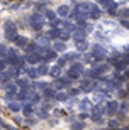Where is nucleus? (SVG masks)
Returning a JSON list of instances; mask_svg holds the SVG:
<instances>
[{
    "label": "nucleus",
    "instance_id": "1",
    "mask_svg": "<svg viewBox=\"0 0 129 130\" xmlns=\"http://www.w3.org/2000/svg\"><path fill=\"white\" fill-rule=\"evenodd\" d=\"M5 37L9 39V41H14L19 37L17 36V27H15L14 22H5Z\"/></svg>",
    "mask_w": 129,
    "mask_h": 130
},
{
    "label": "nucleus",
    "instance_id": "2",
    "mask_svg": "<svg viewBox=\"0 0 129 130\" xmlns=\"http://www.w3.org/2000/svg\"><path fill=\"white\" fill-rule=\"evenodd\" d=\"M81 71H83V66H81L80 63H75L70 68V71H68V78H70V79H77L81 74Z\"/></svg>",
    "mask_w": 129,
    "mask_h": 130
},
{
    "label": "nucleus",
    "instance_id": "3",
    "mask_svg": "<svg viewBox=\"0 0 129 130\" xmlns=\"http://www.w3.org/2000/svg\"><path fill=\"white\" fill-rule=\"evenodd\" d=\"M26 61L31 64H38V63H43V54H41V51H36V53H29V56L26 58Z\"/></svg>",
    "mask_w": 129,
    "mask_h": 130
},
{
    "label": "nucleus",
    "instance_id": "4",
    "mask_svg": "<svg viewBox=\"0 0 129 130\" xmlns=\"http://www.w3.org/2000/svg\"><path fill=\"white\" fill-rule=\"evenodd\" d=\"M105 54H107V49L102 47V46H99V44H95L93 47H92V56L95 59H102L105 58Z\"/></svg>",
    "mask_w": 129,
    "mask_h": 130
},
{
    "label": "nucleus",
    "instance_id": "5",
    "mask_svg": "<svg viewBox=\"0 0 129 130\" xmlns=\"http://www.w3.org/2000/svg\"><path fill=\"white\" fill-rule=\"evenodd\" d=\"M43 25H44V19L41 17V15H32L31 17V27L32 29H43Z\"/></svg>",
    "mask_w": 129,
    "mask_h": 130
},
{
    "label": "nucleus",
    "instance_id": "6",
    "mask_svg": "<svg viewBox=\"0 0 129 130\" xmlns=\"http://www.w3.org/2000/svg\"><path fill=\"white\" fill-rule=\"evenodd\" d=\"M22 111H24V115L31 117L34 113V103L32 101H27V103H24V106H22Z\"/></svg>",
    "mask_w": 129,
    "mask_h": 130
},
{
    "label": "nucleus",
    "instance_id": "7",
    "mask_svg": "<svg viewBox=\"0 0 129 130\" xmlns=\"http://www.w3.org/2000/svg\"><path fill=\"white\" fill-rule=\"evenodd\" d=\"M15 93H17V88H15V85H5V96H7V98L15 96Z\"/></svg>",
    "mask_w": 129,
    "mask_h": 130
},
{
    "label": "nucleus",
    "instance_id": "8",
    "mask_svg": "<svg viewBox=\"0 0 129 130\" xmlns=\"http://www.w3.org/2000/svg\"><path fill=\"white\" fill-rule=\"evenodd\" d=\"M115 110H117V103H115V101H109L107 106H105V113H107V115H114Z\"/></svg>",
    "mask_w": 129,
    "mask_h": 130
},
{
    "label": "nucleus",
    "instance_id": "9",
    "mask_svg": "<svg viewBox=\"0 0 129 130\" xmlns=\"http://www.w3.org/2000/svg\"><path fill=\"white\" fill-rule=\"evenodd\" d=\"M102 5H104L105 9L109 10V12H114V9H115V5H114V2L112 0H99Z\"/></svg>",
    "mask_w": 129,
    "mask_h": 130
},
{
    "label": "nucleus",
    "instance_id": "10",
    "mask_svg": "<svg viewBox=\"0 0 129 130\" xmlns=\"http://www.w3.org/2000/svg\"><path fill=\"white\" fill-rule=\"evenodd\" d=\"M58 15H61V17L70 15V7H68V5H61V7H58Z\"/></svg>",
    "mask_w": 129,
    "mask_h": 130
},
{
    "label": "nucleus",
    "instance_id": "11",
    "mask_svg": "<svg viewBox=\"0 0 129 130\" xmlns=\"http://www.w3.org/2000/svg\"><path fill=\"white\" fill-rule=\"evenodd\" d=\"M48 73L51 74L53 78H58L60 74H61V66H53L51 69H48Z\"/></svg>",
    "mask_w": 129,
    "mask_h": 130
},
{
    "label": "nucleus",
    "instance_id": "12",
    "mask_svg": "<svg viewBox=\"0 0 129 130\" xmlns=\"http://www.w3.org/2000/svg\"><path fill=\"white\" fill-rule=\"evenodd\" d=\"M65 49H66V44L63 42V41L54 42V51H56V53H61V51H65Z\"/></svg>",
    "mask_w": 129,
    "mask_h": 130
},
{
    "label": "nucleus",
    "instance_id": "13",
    "mask_svg": "<svg viewBox=\"0 0 129 130\" xmlns=\"http://www.w3.org/2000/svg\"><path fill=\"white\" fill-rule=\"evenodd\" d=\"M65 63L66 61H75V59H78V53H70V54H65V58H61Z\"/></svg>",
    "mask_w": 129,
    "mask_h": 130
},
{
    "label": "nucleus",
    "instance_id": "14",
    "mask_svg": "<svg viewBox=\"0 0 129 130\" xmlns=\"http://www.w3.org/2000/svg\"><path fill=\"white\" fill-rule=\"evenodd\" d=\"M60 27H63L65 30H73L75 29V25H73L72 22H66V20H65V22H60Z\"/></svg>",
    "mask_w": 129,
    "mask_h": 130
},
{
    "label": "nucleus",
    "instance_id": "15",
    "mask_svg": "<svg viewBox=\"0 0 129 130\" xmlns=\"http://www.w3.org/2000/svg\"><path fill=\"white\" fill-rule=\"evenodd\" d=\"M75 44H77V51H85V49L88 47V46H87V42H85V41H77V42H75Z\"/></svg>",
    "mask_w": 129,
    "mask_h": 130
},
{
    "label": "nucleus",
    "instance_id": "16",
    "mask_svg": "<svg viewBox=\"0 0 129 130\" xmlns=\"http://www.w3.org/2000/svg\"><path fill=\"white\" fill-rule=\"evenodd\" d=\"M26 51L27 53H36V51H41V47H39V44H31V46L26 47Z\"/></svg>",
    "mask_w": 129,
    "mask_h": 130
},
{
    "label": "nucleus",
    "instance_id": "17",
    "mask_svg": "<svg viewBox=\"0 0 129 130\" xmlns=\"http://www.w3.org/2000/svg\"><path fill=\"white\" fill-rule=\"evenodd\" d=\"M77 41H85V32L83 30H77L75 32V42Z\"/></svg>",
    "mask_w": 129,
    "mask_h": 130
},
{
    "label": "nucleus",
    "instance_id": "18",
    "mask_svg": "<svg viewBox=\"0 0 129 130\" xmlns=\"http://www.w3.org/2000/svg\"><path fill=\"white\" fill-rule=\"evenodd\" d=\"M46 36H48V39H56V37H58V36H60V32H58V30H56V29H54V27H53V29H51V30H49V32H48V34H46Z\"/></svg>",
    "mask_w": 129,
    "mask_h": 130
},
{
    "label": "nucleus",
    "instance_id": "19",
    "mask_svg": "<svg viewBox=\"0 0 129 130\" xmlns=\"http://www.w3.org/2000/svg\"><path fill=\"white\" fill-rule=\"evenodd\" d=\"M54 95H56V91H54V88H48V90L44 91V96H46V98H53Z\"/></svg>",
    "mask_w": 129,
    "mask_h": 130
},
{
    "label": "nucleus",
    "instance_id": "20",
    "mask_svg": "<svg viewBox=\"0 0 129 130\" xmlns=\"http://www.w3.org/2000/svg\"><path fill=\"white\" fill-rule=\"evenodd\" d=\"M9 108H10L12 111H19V110H20V105L17 103V101H12V103H9Z\"/></svg>",
    "mask_w": 129,
    "mask_h": 130
},
{
    "label": "nucleus",
    "instance_id": "21",
    "mask_svg": "<svg viewBox=\"0 0 129 130\" xmlns=\"http://www.w3.org/2000/svg\"><path fill=\"white\" fill-rule=\"evenodd\" d=\"M15 42H17V46L24 47L26 44H27V39H26V37H17V39H15Z\"/></svg>",
    "mask_w": 129,
    "mask_h": 130
},
{
    "label": "nucleus",
    "instance_id": "22",
    "mask_svg": "<svg viewBox=\"0 0 129 130\" xmlns=\"http://www.w3.org/2000/svg\"><path fill=\"white\" fill-rule=\"evenodd\" d=\"M36 71H38V76H41V74H46V73H48V68L44 66V64H41V66H39Z\"/></svg>",
    "mask_w": 129,
    "mask_h": 130
},
{
    "label": "nucleus",
    "instance_id": "23",
    "mask_svg": "<svg viewBox=\"0 0 129 130\" xmlns=\"http://www.w3.org/2000/svg\"><path fill=\"white\" fill-rule=\"evenodd\" d=\"M36 42L38 44H46L48 42V36H39V37H36Z\"/></svg>",
    "mask_w": 129,
    "mask_h": 130
},
{
    "label": "nucleus",
    "instance_id": "24",
    "mask_svg": "<svg viewBox=\"0 0 129 130\" xmlns=\"http://www.w3.org/2000/svg\"><path fill=\"white\" fill-rule=\"evenodd\" d=\"M27 76L34 79V78H38V71H36L34 68H31V69H27Z\"/></svg>",
    "mask_w": 129,
    "mask_h": 130
},
{
    "label": "nucleus",
    "instance_id": "25",
    "mask_svg": "<svg viewBox=\"0 0 129 130\" xmlns=\"http://www.w3.org/2000/svg\"><path fill=\"white\" fill-rule=\"evenodd\" d=\"M88 106H90V101H88V100H83L80 103V110H87Z\"/></svg>",
    "mask_w": 129,
    "mask_h": 130
},
{
    "label": "nucleus",
    "instance_id": "26",
    "mask_svg": "<svg viewBox=\"0 0 129 130\" xmlns=\"http://www.w3.org/2000/svg\"><path fill=\"white\" fill-rule=\"evenodd\" d=\"M54 96H56V100L58 101H65V100H66V93H58V95H54Z\"/></svg>",
    "mask_w": 129,
    "mask_h": 130
},
{
    "label": "nucleus",
    "instance_id": "27",
    "mask_svg": "<svg viewBox=\"0 0 129 130\" xmlns=\"http://www.w3.org/2000/svg\"><path fill=\"white\" fill-rule=\"evenodd\" d=\"M5 56H7V47L4 44H0V58H5Z\"/></svg>",
    "mask_w": 129,
    "mask_h": 130
},
{
    "label": "nucleus",
    "instance_id": "28",
    "mask_svg": "<svg viewBox=\"0 0 129 130\" xmlns=\"http://www.w3.org/2000/svg\"><path fill=\"white\" fill-rule=\"evenodd\" d=\"M119 17H129V9H122V10H119Z\"/></svg>",
    "mask_w": 129,
    "mask_h": 130
},
{
    "label": "nucleus",
    "instance_id": "29",
    "mask_svg": "<svg viewBox=\"0 0 129 130\" xmlns=\"http://www.w3.org/2000/svg\"><path fill=\"white\" fill-rule=\"evenodd\" d=\"M46 17H48L49 20H54V17H56V14H54V12H51V10H48V12H46Z\"/></svg>",
    "mask_w": 129,
    "mask_h": 130
},
{
    "label": "nucleus",
    "instance_id": "30",
    "mask_svg": "<svg viewBox=\"0 0 129 130\" xmlns=\"http://www.w3.org/2000/svg\"><path fill=\"white\" fill-rule=\"evenodd\" d=\"M17 85H20V86L27 88V79H19V81H17Z\"/></svg>",
    "mask_w": 129,
    "mask_h": 130
},
{
    "label": "nucleus",
    "instance_id": "31",
    "mask_svg": "<svg viewBox=\"0 0 129 130\" xmlns=\"http://www.w3.org/2000/svg\"><path fill=\"white\" fill-rule=\"evenodd\" d=\"M5 68H7V63H5V61H2V59H0V71H4Z\"/></svg>",
    "mask_w": 129,
    "mask_h": 130
},
{
    "label": "nucleus",
    "instance_id": "32",
    "mask_svg": "<svg viewBox=\"0 0 129 130\" xmlns=\"http://www.w3.org/2000/svg\"><path fill=\"white\" fill-rule=\"evenodd\" d=\"M60 36H61V39H63V41H66V39L70 37V36H68V32H61Z\"/></svg>",
    "mask_w": 129,
    "mask_h": 130
},
{
    "label": "nucleus",
    "instance_id": "33",
    "mask_svg": "<svg viewBox=\"0 0 129 130\" xmlns=\"http://www.w3.org/2000/svg\"><path fill=\"white\" fill-rule=\"evenodd\" d=\"M115 66H117V68H124V61H119V63H115Z\"/></svg>",
    "mask_w": 129,
    "mask_h": 130
},
{
    "label": "nucleus",
    "instance_id": "34",
    "mask_svg": "<svg viewBox=\"0 0 129 130\" xmlns=\"http://www.w3.org/2000/svg\"><path fill=\"white\" fill-rule=\"evenodd\" d=\"M122 25H124V27H127V29H129V20H124V22H122Z\"/></svg>",
    "mask_w": 129,
    "mask_h": 130
},
{
    "label": "nucleus",
    "instance_id": "35",
    "mask_svg": "<svg viewBox=\"0 0 129 130\" xmlns=\"http://www.w3.org/2000/svg\"><path fill=\"white\" fill-rule=\"evenodd\" d=\"M117 2H119V0H117Z\"/></svg>",
    "mask_w": 129,
    "mask_h": 130
}]
</instances>
